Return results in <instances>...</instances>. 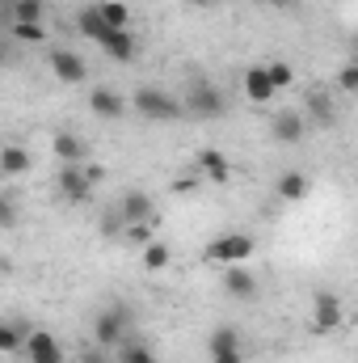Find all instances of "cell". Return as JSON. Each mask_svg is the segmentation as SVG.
<instances>
[{
    "label": "cell",
    "instance_id": "cell-14",
    "mask_svg": "<svg viewBox=\"0 0 358 363\" xmlns=\"http://www.w3.org/2000/svg\"><path fill=\"white\" fill-rule=\"evenodd\" d=\"M304 131H308V118H304L299 110H278V114H274V140H282V144H299Z\"/></svg>",
    "mask_w": 358,
    "mask_h": 363
},
{
    "label": "cell",
    "instance_id": "cell-29",
    "mask_svg": "<svg viewBox=\"0 0 358 363\" xmlns=\"http://www.w3.org/2000/svg\"><path fill=\"white\" fill-rule=\"evenodd\" d=\"M13 34H17L21 43H42V26H17V21H13Z\"/></svg>",
    "mask_w": 358,
    "mask_h": 363
},
{
    "label": "cell",
    "instance_id": "cell-36",
    "mask_svg": "<svg viewBox=\"0 0 358 363\" xmlns=\"http://www.w3.org/2000/svg\"><path fill=\"white\" fill-rule=\"evenodd\" d=\"M266 4H278V0H266Z\"/></svg>",
    "mask_w": 358,
    "mask_h": 363
},
{
    "label": "cell",
    "instance_id": "cell-25",
    "mask_svg": "<svg viewBox=\"0 0 358 363\" xmlns=\"http://www.w3.org/2000/svg\"><path fill=\"white\" fill-rule=\"evenodd\" d=\"M118 363H156V355L144 347V342H118Z\"/></svg>",
    "mask_w": 358,
    "mask_h": 363
},
{
    "label": "cell",
    "instance_id": "cell-31",
    "mask_svg": "<svg viewBox=\"0 0 358 363\" xmlns=\"http://www.w3.org/2000/svg\"><path fill=\"white\" fill-rule=\"evenodd\" d=\"M81 363H110V359H105V355H101V347H97V351H85Z\"/></svg>",
    "mask_w": 358,
    "mask_h": 363
},
{
    "label": "cell",
    "instance_id": "cell-5",
    "mask_svg": "<svg viewBox=\"0 0 358 363\" xmlns=\"http://www.w3.org/2000/svg\"><path fill=\"white\" fill-rule=\"evenodd\" d=\"M127 330H131V308H127V304L101 308L97 321H93V338H97L101 351H114L118 342H127Z\"/></svg>",
    "mask_w": 358,
    "mask_h": 363
},
{
    "label": "cell",
    "instance_id": "cell-27",
    "mask_svg": "<svg viewBox=\"0 0 358 363\" xmlns=\"http://www.w3.org/2000/svg\"><path fill=\"white\" fill-rule=\"evenodd\" d=\"M152 228H156V224H122V237H127V241L148 245V241H152Z\"/></svg>",
    "mask_w": 358,
    "mask_h": 363
},
{
    "label": "cell",
    "instance_id": "cell-13",
    "mask_svg": "<svg viewBox=\"0 0 358 363\" xmlns=\"http://www.w3.org/2000/svg\"><path fill=\"white\" fill-rule=\"evenodd\" d=\"M51 148H55V157H59L64 165H85V161H89V144H85L81 135H72V131H55Z\"/></svg>",
    "mask_w": 358,
    "mask_h": 363
},
{
    "label": "cell",
    "instance_id": "cell-1",
    "mask_svg": "<svg viewBox=\"0 0 358 363\" xmlns=\"http://www.w3.org/2000/svg\"><path fill=\"white\" fill-rule=\"evenodd\" d=\"M101 178H105V169L93 165V161H85V165H64V169L55 174V190H59L68 203H85Z\"/></svg>",
    "mask_w": 358,
    "mask_h": 363
},
{
    "label": "cell",
    "instance_id": "cell-34",
    "mask_svg": "<svg viewBox=\"0 0 358 363\" xmlns=\"http://www.w3.org/2000/svg\"><path fill=\"white\" fill-rule=\"evenodd\" d=\"M4 4H8V9H13V4H17V0H4Z\"/></svg>",
    "mask_w": 358,
    "mask_h": 363
},
{
    "label": "cell",
    "instance_id": "cell-33",
    "mask_svg": "<svg viewBox=\"0 0 358 363\" xmlns=\"http://www.w3.org/2000/svg\"><path fill=\"white\" fill-rule=\"evenodd\" d=\"M278 4H295V0H278Z\"/></svg>",
    "mask_w": 358,
    "mask_h": 363
},
{
    "label": "cell",
    "instance_id": "cell-35",
    "mask_svg": "<svg viewBox=\"0 0 358 363\" xmlns=\"http://www.w3.org/2000/svg\"><path fill=\"white\" fill-rule=\"evenodd\" d=\"M0 271H4V258H0Z\"/></svg>",
    "mask_w": 358,
    "mask_h": 363
},
{
    "label": "cell",
    "instance_id": "cell-23",
    "mask_svg": "<svg viewBox=\"0 0 358 363\" xmlns=\"http://www.w3.org/2000/svg\"><path fill=\"white\" fill-rule=\"evenodd\" d=\"M169 262H173V250H169L165 241H156V237H152V241L144 245V271H165Z\"/></svg>",
    "mask_w": 358,
    "mask_h": 363
},
{
    "label": "cell",
    "instance_id": "cell-19",
    "mask_svg": "<svg viewBox=\"0 0 358 363\" xmlns=\"http://www.w3.org/2000/svg\"><path fill=\"white\" fill-rule=\"evenodd\" d=\"M274 85H270V77H266V68H249L245 72V97L249 101H258V106H266L270 97H274Z\"/></svg>",
    "mask_w": 358,
    "mask_h": 363
},
{
    "label": "cell",
    "instance_id": "cell-3",
    "mask_svg": "<svg viewBox=\"0 0 358 363\" xmlns=\"http://www.w3.org/2000/svg\"><path fill=\"white\" fill-rule=\"evenodd\" d=\"M181 110L190 114V118H224L228 114V97H224V89H215L211 81H194L190 85V93H185V101H181Z\"/></svg>",
    "mask_w": 358,
    "mask_h": 363
},
{
    "label": "cell",
    "instance_id": "cell-6",
    "mask_svg": "<svg viewBox=\"0 0 358 363\" xmlns=\"http://www.w3.org/2000/svg\"><path fill=\"white\" fill-rule=\"evenodd\" d=\"M47 64H51V72H55L59 85H81V81H89V64H85L76 51H68V47H55V51L47 55Z\"/></svg>",
    "mask_w": 358,
    "mask_h": 363
},
{
    "label": "cell",
    "instance_id": "cell-12",
    "mask_svg": "<svg viewBox=\"0 0 358 363\" xmlns=\"http://www.w3.org/2000/svg\"><path fill=\"white\" fill-rule=\"evenodd\" d=\"M89 110L97 114V118L114 123V118H122V114L131 110V101H127L122 93H114V89H93L89 93Z\"/></svg>",
    "mask_w": 358,
    "mask_h": 363
},
{
    "label": "cell",
    "instance_id": "cell-21",
    "mask_svg": "<svg viewBox=\"0 0 358 363\" xmlns=\"http://www.w3.org/2000/svg\"><path fill=\"white\" fill-rule=\"evenodd\" d=\"M308 194V174H299V169H287L282 178H278V199H287V203H299Z\"/></svg>",
    "mask_w": 358,
    "mask_h": 363
},
{
    "label": "cell",
    "instance_id": "cell-2",
    "mask_svg": "<svg viewBox=\"0 0 358 363\" xmlns=\"http://www.w3.org/2000/svg\"><path fill=\"white\" fill-rule=\"evenodd\" d=\"M258 254V241L249 237V233H224V237H215L211 245H207V262H215V267H241V262H249Z\"/></svg>",
    "mask_w": 358,
    "mask_h": 363
},
{
    "label": "cell",
    "instance_id": "cell-10",
    "mask_svg": "<svg viewBox=\"0 0 358 363\" xmlns=\"http://www.w3.org/2000/svg\"><path fill=\"white\" fill-rule=\"evenodd\" d=\"M342 321H346L342 300H337L333 291H321L316 304H312V330H316V334H329V330H337Z\"/></svg>",
    "mask_w": 358,
    "mask_h": 363
},
{
    "label": "cell",
    "instance_id": "cell-4",
    "mask_svg": "<svg viewBox=\"0 0 358 363\" xmlns=\"http://www.w3.org/2000/svg\"><path fill=\"white\" fill-rule=\"evenodd\" d=\"M131 106H135V114L148 118V123H178V118H185L181 101L169 97L165 89H139L135 97H131Z\"/></svg>",
    "mask_w": 358,
    "mask_h": 363
},
{
    "label": "cell",
    "instance_id": "cell-11",
    "mask_svg": "<svg viewBox=\"0 0 358 363\" xmlns=\"http://www.w3.org/2000/svg\"><path fill=\"white\" fill-rule=\"evenodd\" d=\"M224 291L232 300H258L262 283H258V274L245 271V267H224Z\"/></svg>",
    "mask_w": 358,
    "mask_h": 363
},
{
    "label": "cell",
    "instance_id": "cell-26",
    "mask_svg": "<svg viewBox=\"0 0 358 363\" xmlns=\"http://www.w3.org/2000/svg\"><path fill=\"white\" fill-rule=\"evenodd\" d=\"M266 77H270L274 89H291V85H295V68L282 64V60H278V64H266Z\"/></svg>",
    "mask_w": 358,
    "mask_h": 363
},
{
    "label": "cell",
    "instance_id": "cell-20",
    "mask_svg": "<svg viewBox=\"0 0 358 363\" xmlns=\"http://www.w3.org/2000/svg\"><path fill=\"white\" fill-rule=\"evenodd\" d=\"M97 9V17L110 26V30H127V21H131V9L122 4V0H101V4H93Z\"/></svg>",
    "mask_w": 358,
    "mask_h": 363
},
{
    "label": "cell",
    "instance_id": "cell-28",
    "mask_svg": "<svg viewBox=\"0 0 358 363\" xmlns=\"http://www.w3.org/2000/svg\"><path fill=\"white\" fill-rule=\"evenodd\" d=\"M337 89H342V93H354L358 89V64H354V60L337 72Z\"/></svg>",
    "mask_w": 358,
    "mask_h": 363
},
{
    "label": "cell",
    "instance_id": "cell-17",
    "mask_svg": "<svg viewBox=\"0 0 358 363\" xmlns=\"http://www.w3.org/2000/svg\"><path fill=\"white\" fill-rule=\"evenodd\" d=\"M304 118H312L316 127H333L337 123V106H333V97L325 89L308 93V106H304Z\"/></svg>",
    "mask_w": 358,
    "mask_h": 363
},
{
    "label": "cell",
    "instance_id": "cell-22",
    "mask_svg": "<svg viewBox=\"0 0 358 363\" xmlns=\"http://www.w3.org/2000/svg\"><path fill=\"white\" fill-rule=\"evenodd\" d=\"M8 13H13V21H17V26H42L47 4H42V0H17Z\"/></svg>",
    "mask_w": 358,
    "mask_h": 363
},
{
    "label": "cell",
    "instance_id": "cell-8",
    "mask_svg": "<svg viewBox=\"0 0 358 363\" xmlns=\"http://www.w3.org/2000/svg\"><path fill=\"white\" fill-rule=\"evenodd\" d=\"M207 351H211V363H245V355H241V334L232 325H215L211 338H207Z\"/></svg>",
    "mask_w": 358,
    "mask_h": 363
},
{
    "label": "cell",
    "instance_id": "cell-24",
    "mask_svg": "<svg viewBox=\"0 0 358 363\" xmlns=\"http://www.w3.org/2000/svg\"><path fill=\"white\" fill-rule=\"evenodd\" d=\"M76 26H81V34H85V38H93V43H101V38L110 34V26H105V21L97 17V9H93V4H89V9H81Z\"/></svg>",
    "mask_w": 358,
    "mask_h": 363
},
{
    "label": "cell",
    "instance_id": "cell-7",
    "mask_svg": "<svg viewBox=\"0 0 358 363\" xmlns=\"http://www.w3.org/2000/svg\"><path fill=\"white\" fill-rule=\"evenodd\" d=\"M118 220H122V224H161L156 203H152V194H144V190H127V194L118 199Z\"/></svg>",
    "mask_w": 358,
    "mask_h": 363
},
{
    "label": "cell",
    "instance_id": "cell-32",
    "mask_svg": "<svg viewBox=\"0 0 358 363\" xmlns=\"http://www.w3.org/2000/svg\"><path fill=\"white\" fill-rule=\"evenodd\" d=\"M190 4H219V0H190Z\"/></svg>",
    "mask_w": 358,
    "mask_h": 363
},
{
    "label": "cell",
    "instance_id": "cell-16",
    "mask_svg": "<svg viewBox=\"0 0 358 363\" xmlns=\"http://www.w3.org/2000/svg\"><path fill=\"white\" fill-rule=\"evenodd\" d=\"M97 47H101L114 64H131V60H135V38H131V30H110Z\"/></svg>",
    "mask_w": 358,
    "mask_h": 363
},
{
    "label": "cell",
    "instance_id": "cell-18",
    "mask_svg": "<svg viewBox=\"0 0 358 363\" xmlns=\"http://www.w3.org/2000/svg\"><path fill=\"white\" fill-rule=\"evenodd\" d=\"M0 174H4V178L30 174V152H25L21 144H4V148H0Z\"/></svg>",
    "mask_w": 358,
    "mask_h": 363
},
{
    "label": "cell",
    "instance_id": "cell-37",
    "mask_svg": "<svg viewBox=\"0 0 358 363\" xmlns=\"http://www.w3.org/2000/svg\"><path fill=\"white\" fill-rule=\"evenodd\" d=\"M0 325H4V317H0Z\"/></svg>",
    "mask_w": 358,
    "mask_h": 363
},
{
    "label": "cell",
    "instance_id": "cell-30",
    "mask_svg": "<svg viewBox=\"0 0 358 363\" xmlns=\"http://www.w3.org/2000/svg\"><path fill=\"white\" fill-rule=\"evenodd\" d=\"M13 220H17V207H13L8 199H0V228H8Z\"/></svg>",
    "mask_w": 358,
    "mask_h": 363
},
{
    "label": "cell",
    "instance_id": "cell-15",
    "mask_svg": "<svg viewBox=\"0 0 358 363\" xmlns=\"http://www.w3.org/2000/svg\"><path fill=\"white\" fill-rule=\"evenodd\" d=\"M198 174L207 182H215V186H224V182L232 178V165H228V157L219 148H202L198 152Z\"/></svg>",
    "mask_w": 358,
    "mask_h": 363
},
{
    "label": "cell",
    "instance_id": "cell-9",
    "mask_svg": "<svg viewBox=\"0 0 358 363\" xmlns=\"http://www.w3.org/2000/svg\"><path fill=\"white\" fill-rule=\"evenodd\" d=\"M21 351H25V359L30 363H64V347H59V338L47 334V330H30L25 342H21Z\"/></svg>",
    "mask_w": 358,
    "mask_h": 363
}]
</instances>
